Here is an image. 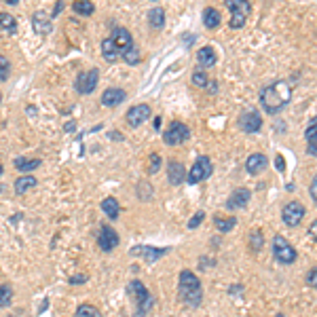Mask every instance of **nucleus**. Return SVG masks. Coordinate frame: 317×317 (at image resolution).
<instances>
[{
    "label": "nucleus",
    "mask_w": 317,
    "mask_h": 317,
    "mask_svg": "<svg viewBox=\"0 0 317 317\" xmlns=\"http://www.w3.org/2000/svg\"><path fill=\"white\" fill-rule=\"evenodd\" d=\"M0 30L5 32H17V19L9 13H0Z\"/></svg>",
    "instance_id": "c85d7f7f"
},
{
    "label": "nucleus",
    "mask_w": 317,
    "mask_h": 317,
    "mask_svg": "<svg viewBox=\"0 0 317 317\" xmlns=\"http://www.w3.org/2000/svg\"><path fill=\"white\" fill-rule=\"evenodd\" d=\"M186 173L188 171L180 161H169V165H167V182L171 186H180L186 180Z\"/></svg>",
    "instance_id": "f3484780"
},
{
    "label": "nucleus",
    "mask_w": 317,
    "mask_h": 317,
    "mask_svg": "<svg viewBox=\"0 0 317 317\" xmlns=\"http://www.w3.org/2000/svg\"><path fill=\"white\" fill-rule=\"evenodd\" d=\"M269 167V156L262 154V152H254L248 156V161H245V171H248L250 175H258L262 173L264 169Z\"/></svg>",
    "instance_id": "2eb2a0df"
},
{
    "label": "nucleus",
    "mask_w": 317,
    "mask_h": 317,
    "mask_svg": "<svg viewBox=\"0 0 317 317\" xmlns=\"http://www.w3.org/2000/svg\"><path fill=\"white\" fill-rule=\"evenodd\" d=\"M307 154H309V156H317V142L307 144Z\"/></svg>",
    "instance_id": "37998d69"
},
{
    "label": "nucleus",
    "mask_w": 317,
    "mask_h": 317,
    "mask_svg": "<svg viewBox=\"0 0 317 317\" xmlns=\"http://www.w3.org/2000/svg\"><path fill=\"white\" fill-rule=\"evenodd\" d=\"M148 24H150V28H154V30H161V28L165 26V11H163L161 7L150 9V11H148Z\"/></svg>",
    "instance_id": "393cba45"
},
{
    "label": "nucleus",
    "mask_w": 317,
    "mask_h": 317,
    "mask_svg": "<svg viewBox=\"0 0 317 317\" xmlns=\"http://www.w3.org/2000/svg\"><path fill=\"white\" fill-rule=\"evenodd\" d=\"M201 19H203V26H205L207 30H216V28L220 26V22H222V15H220V11L214 9V7H205V9H203V15H201Z\"/></svg>",
    "instance_id": "412c9836"
},
{
    "label": "nucleus",
    "mask_w": 317,
    "mask_h": 317,
    "mask_svg": "<svg viewBox=\"0 0 317 317\" xmlns=\"http://www.w3.org/2000/svg\"><path fill=\"white\" fill-rule=\"evenodd\" d=\"M158 167H161V156H158L156 152H152V156H150V173H156Z\"/></svg>",
    "instance_id": "4c0bfd02"
},
{
    "label": "nucleus",
    "mask_w": 317,
    "mask_h": 317,
    "mask_svg": "<svg viewBox=\"0 0 317 317\" xmlns=\"http://www.w3.org/2000/svg\"><path fill=\"white\" fill-rule=\"evenodd\" d=\"M154 127H156V129L161 127V116H156V118H154Z\"/></svg>",
    "instance_id": "de8ad7c7"
},
{
    "label": "nucleus",
    "mask_w": 317,
    "mask_h": 317,
    "mask_svg": "<svg viewBox=\"0 0 317 317\" xmlns=\"http://www.w3.org/2000/svg\"><path fill=\"white\" fill-rule=\"evenodd\" d=\"M102 55H104L106 62H116L118 60L121 53H118V49H116L112 38H104L102 41Z\"/></svg>",
    "instance_id": "5701e85b"
},
{
    "label": "nucleus",
    "mask_w": 317,
    "mask_h": 317,
    "mask_svg": "<svg viewBox=\"0 0 317 317\" xmlns=\"http://www.w3.org/2000/svg\"><path fill=\"white\" fill-rule=\"evenodd\" d=\"M17 171H34L36 167H41V158H26V156H17L13 161Z\"/></svg>",
    "instance_id": "b1692460"
},
{
    "label": "nucleus",
    "mask_w": 317,
    "mask_h": 317,
    "mask_svg": "<svg viewBox=\"0 0 317 317\" xmlns=\"http://www.w3.org/2000/svg\"><path fill=\"white\" fill-rule=\"evenodd\" d=\"M121 57L125 60L129 66H135V64H140V60H142V57H140V51H137V47H135V45L123 51V53H121Z\"/></svg>",
    "instance_id": "7c9ffc66"
},
{
    "label": "nucleus",
    "mask_w": 317,
    "mask_h": 317,
    "mask_svg": "<svg viewBox=\"0 0 317 317\" xmlns=\"http://www.w3.org/2000/svg\"><path fill=\"white\" fill-rule=\"evenodd\" d=\"M125 97H127V93L123 91L121 87H108V89L102 93V104L106 108H114V106H118Z\"/></svg>",
    "instance_id": "a211bd4d"
},
{
    "label": "nucleus",
    "mask_w": 317,
    "mask_h": 317,
    "mask_svg": "<svg viewBox=\"0 0 317 317\" xmlns=\"http://www.w3.org/2000/svg\"><path fill=\"white\" fill-rule=\"evenodd\" d=\"M226 9L231 11V28L233 30H241L245 26V22H248V17L252 13V3H248V0H226Z\"/></svg>",
    "instance_id": "423d86ee"
},
{
    "label": "nucleus",
    "mask_w": 317,
    "mask_h": 317,
    "mask_svg": "<svg viewBox=\"0 0 317 317\" xmlns=\"http://www.w3.org/2000/svg\"><path fill=\"white\" fill-rule=\"evenodd\" d=\"M150 114H152V110H150L148 104H135V106H131V108L127 110L125 118H127V123L131 127H140L142 123H146L150 118Z\"/></svg>",
    "instance_id": "f8f14e48"
},
{
    "label": "nucleus",
    "mask_w": 317,
    "mask_h": 317,
    "mask_svg": "<svg viewBox=\"0 0 317 317\" xmlns=\"http://www.w3.org/2000/svg\"><path fill=\"white\" fill-rule=\"evenodd\" d=\"M203 220H205V211H203V209L195 211V216H192V218L188 220V228H197V226H199Z\"/></svg>",
    "instance_id": "c9c22d12"
},
{
    "label": "nucleus",
    "mask_w": 317,
    "mask_h": 317,
    "mask_svg": "<svg viewBox=\"0 0 317 317\" xmlns=\"http://www.w3.org/2000/svg\"><path fill=\"white\" fill-rule=\"evenodd\" d=\"M211 173H214V163H211L209 156L201 154V156L195 158V163H192V167L188 169L186 182H188V184H199V182L207 180Z\"/></svg>",
    "instance_id": "39448f33"
},
{
    "label": "nucleus",
    "mask_w": 317,
    "mask_h": 317,
    "mask_svg": "<svg viewBox=\"0 0 317 317\" xmlns=\"http://www.w3.org/2000/svg\"><path fill=\"white\" fill-rule=\"evenodd\" d=\"M192 85L195 87H199V89H205V87L209 85V78H207V72L205 70H201V68H195L192 70Z\"/></svg>",
    "instance_id": "cd10ccee"
},
{
    "label": "nucleus",
    "mask_w": 317,
    "mask_h": 317,
    "mask_svg": "<svg viewBox=\"0 0 317 317\" xmlns=\"http://www.w3.org/2000/svg\"><path fill=\"white\" fill-rule=\"evenodd\" d=\"M237 127L243 133H258L262 129V114L258 110H245L237 118Z\"/></svg>",
    "instance_id": "1a4fd4ad"
},
{
    "label": "nucleus",
    "mask_w": 317,
    "mask_h": 317,
    "mask_svg": "<svg viewBox=\"0 0 317 317\" xmlns=\"http://www.w3.org/2000/svg\"><path fill=\"white\" fill-rule=\"evenodd\" d=\"M129 292L135 296V307H137L135 317H146L148 311L154 307V298H152V294L146 290V286H144L140 279L129 281Z\"/></svg>",
    "instance_id": "7ed1b4c3"
},
{
    "label": "nucleus",
    "mask_w": 317,
    "mask_h": 317,
    "mask_svg": "<svg viewBox=\"0 0 317 317\" xmlns=\"http://www.w3.org/2000/svg\"><path fill=\"white\" fill-rule=\"evenodd\" d=\"M190 137V129L184 125L182 121H173L169 123V127L163 131V142L167 146H180Z\"/></svg>",
    "instance_id": "0eeeda50"
},
{
    "label": "nucleus",
    "mask_w": 317,
    "mask_h": 317,
    "mask_svg": "<svg viewBox=\"0 0 317 317\" xmlns=\"http://www.w3.org/2000/svg\"><path fill=\"white\" fill-rule=\"evenodd\" d=\"M0 68L5 70V74H7V70H9V62H7V57L5 55H0Z\"/></svg>",
    "instance_id": "c03bdc74"
},
{
    "label": "nucleus",
    "mask_w": 317,
    "mask_h": 317,
    "mask_svg": "<svg viewBox=\"0 0 317 317\" xmlns=\"http://www.w3.org/2000/svg\"><path fill=\"white\" fill-rule=\"evenodd\" d=\"M87 279H89V277H87L85 273H78V275H72V277H70L68 279V284H72V286H76V284H85V281Z\"/></svg>",
    "instance_id": "ea45409f"
},
{
    "label": "nucleus",
    "mask_w": 317,
    "mask_h": 317,
    "mask_svg": "<svg viewBox=\"0 0 317 317\" xmlns=\"http://www.w3.org/2000/svg\"><path fill=\"white\" fill-rule=\"evenodd\" d=\"M305 284H307L309 288L317 290V269H311V271L307 273V277H305Z\"/></svg>",
    "instance_id": "e433bc0d"
},
{
    "label": "nucleus",
    "mask_w": 317,
    "mask_h": 317,
    "mask_svg": "<svg viewBox=\"0 0 317 317\" xmlns=\"http://www.w3.org/2000/svg\"><path fill=\"white\" fill-rule=\"evenodd\" d=\"M11 301H13V290H11V286H9V284L0 286V309L9 307Z\"/></svg>",
    "instance_id": "72a5a7b5"
},
{
    "label": "nucleus",
    "mask_w": 317,
    "mask_h": 317,
    "mask_svg": "<svg viewBox=\"0 0 317 317\" xmlns=\"http://www.w3.org/2000/svg\"><path fill=\"white\" fill-rule=\"evenodd\" d=\"M38 182H36V178L34 175H19V178L15 180V192L17 195H24V192H28L30 188H34Z\"/></svg>",
    "instance_id": "a878e982"
},
{
    "label": "nucleus",
    "mask_w": 317,
    "mask_h": 317,
    "mask_svg": "<svg viewBox=\"0 0 317 317\" xmlns=\"http://www.w3.org/2000/svg\"><path fill=\"white\" fill-rule=\"evenodd\" d=\"M102 211H104V214L108 216L110 220H116V218H118V214H121L118 201H116L114 197H106V199H102Z\"/></svg>",
    "instance_id": "4be33fe9"
},
{
    "label": "nucleus",
    "mask_w": 317,
    "mask_h": 317,
    "mask_svg": "<svg viewBox=\"0 0 317 317\" xmlns=\"http://www.w3.org/2000/svg\"><path fill=\"white\" fill-rule=\"evenodd\" d=\"M258 100H260L262 110L267 114H279V112H284L292 102V85L284 78L273 81L260 89Z\"/></svg>",
    "instance_id": "f257e3e1"
},
{
    "label": "nucleus",
    "mask_w": 317,
    "mask_h": 317,
    "mask_svg": "<svg viewBox=\"0 0 317 317\" xmlns=\"http://www.w3.org/2000/svg\"><path fill=\"white\" fill-rule=\"evenodd\" d=\"M305 214H307V209H305V205L301 201H288L284 205V209H281V220H284L286 226L296 228L298 224L303 222Z\"/></svg>",
    "instance_id": "6e6552de"
},
{
    "label": "nucleus",
    "mask_w": 317,
    "mask_h": 317,
    "mask_svg": "<svg viewBox=\"0 0 317 317\" xmlns=\"http://www.w3.org/2000/svg\"><path fill=\"white\" fill-rule=\"evenodd\" d=\"M72 9H74V13L85 15V17L93 15V11H95L93 3H87V0H76V3H72Z\"/></svg>",
    "instance_id": "c756f323"
},
{
    "label": "nucleus",
    "mask_w": 317,
    "mask_h": 317,
    "mask_svg": "<svg viewBox=\"0 0 317 317\" xmlns=\"http://www.w3.org/2000/svg\"><path fill=\"white\" fill-rule=\"evenodd\" d=\"M309 195H311L313 203L317 205V173L313 175V180H311V184H309Z\"/></svg>",
    "instance_id": "58836bf2"
},
{
    "label": "nucleus",
    "mask_w": 317,
    "mask_h": 317,
    "mask_svg": "<svg viewBox=\"0 0 317 317\" xmlns=\"http://www.w3.org/2000/svg\"><path fill=\"white\" fill-rule=\"evenodd\" d=\"M110 137H112V140H118V142H121V140H123V133H116V131H112V133H110Z\"/></svg>",
    "instance_id": "49530a36"
},
{
    "label": "nucleus",
    "mask_w": 317,
    "mask_h": 317,
    "mask_svg": "<svg viewBox=\"0 0 317 317\" xmlns=\"http://www.w3.org/2000/svg\"><path fill=\"white\" fill-rule=\"evenodd\" d=\"M250 199H252V190L245 188V186H239V188H235V190L231 192V195H228L224 207L231 209V211H233V209H243V207H248Z\"/></svg>",
    "instance_id": "9b49d317"
},
{
    "label": "nucleus",
    "mask_w": 317,
    "mask_h": 317,
    "mask_svg": "<svg viewBox=\"0 0 317 317\" xmlns=\"http://www.w3.org/2000/svg\"><path fill=\"white\" fill-rule=\"evenodd\" d=\"M275 317H286V315H284V313H277V315H275Z\"/></svg>",
    "instance_id": "8fccbe9b"
},
{
    "label": "nucleus",
    "mask_w": 317,
    "mask_h": 317,
    "mask_svg": "<svg viewBox=\"0 0 317 317\" xmlns=\"http://www.w3.org/2000/svg\"><path fill=\"white\" fill-rule=\"evenodd\" d=\"M262 245H264V235H262V231L250 233V248H252L254 252H260Z\"/></svg>",
    "instance_id": "f704fd0d"
},
{
    "label": "nucleus",
    "mask_w": 317,
    "mask_h": 317,
    "mask_svg": "<svg viewBox=\"0 0 317 317\" xmlns=\"http://www.w3.org/2000/svg\"><path fill=\"white\" fill-rule=\"evenodd\" d=\"M5 173V167H3V163H0V175H3Z\"/></svg>",
    "instance_id": "09e8293b"
},
{
    "label": "nucleus",
    "mask_w": 317,
    "mask_h": 317,
    "mask_svg": "<svg viewBox=\"0 0 317 317\" xmlns=\"http://www.w3.org/2000/svg\"><path fill=\"white\" fill-rule=\"evenodd\" d=\"M214 226L218 228L220 233H228V231H233V228L237 226V218H233V216H228V218L216 216V218H214Z\"/></svg>",
    "instance_id": "bb28decb"
},
{
    "label": "nucleus",
    "mask_w": 317,
    "mask_h": 317,
    "mask_svg": "<svg viewBox=\"0 0 317 317\" xmlns=\"http://www.w3.org/2000/svg\"><path fill=\"white\" fill-rule=\"evenodd\" d=\"M207 87H209V93H216V91H218V89H216V87H218V83H216V81H209V85H207Z\"/></svg>",
    "instance_id": "a18cd8bd"
},
{
    "label": "nucleus",
    "mask_w": 317,
    "mask_h": 317,
    "mask_svg": "<svg viewBox=\"0 0 317 317\" xmlns=\"http://www.w3.org/2000/svg\"><path fill=\"white\" fill-rule=\"evenodd\" d=\"M197 62H199V68L205 70V68L216 66L218 55H216V51L211 49V47H201V49L197 51Z\"/></svg>",
    "instance_id": "aec40b11"
},
{
    "label": "nucleus",
    "mask_w": 317,
    "mask_h": 317,
    "mask_svg": "<svg viewBox=\"0 0 317 317\" xmlns=\"http://www.w3.org/2000/svg\"><path fill=\"white\" fill-rule=\"evenodd\" d=\"M169 250L167 248H150V245H133L129 250L131 256H137V258H144L146 262H156L161 260Z\"/></svg>",
    "instance_id": "ddd939ff"
},
{
    "label": "nucleus",
    "mask_w": 317,
    "mask_h": 317,
    "mask_svg": "<svg viewBox=\"0 0 317 317\" xmlns=\"http://www.w3.org/2000/svg\"><path fill=\"white\" fill-rule=\"evenodd\" d=\"M305 140H307V144L317 142V114L309 121V125H307V129H305Z\"/></svg>",
    "instance_id": "2f4dec72"
},
{
    "label": "nucleus",
    "mask_w": 317,
    "mask_h": 317,
    "mask_svg": "<svg viewBox=\"0 0 317 317\" xmlns=\"http://www.w3.org/2000/svg\"><path fill=\"white\" fill-rule=\"evenodd\" d=\"M178 294H180V301L186 303V305L192 307V309L201 305V301H203V286H201L199 277L192 273V271L184 269V271L180 273Z\"/></svg>",
    "instance_id": "f03ea898"
},
{
    "label": "nucleus",
    "mask_w": 317,
    "mask_h": 317,
    "mask_svg": "<svg viewBox=\"0 0 317 317\" xmlns=\"http://www.w3.org/2000/svg\"><path fill=\"white\" fill-rule=\"evenodd\" d=\"M32 28L36 30L41 36H47V34H51V30H53L51 15H47L45 11H36V13L32 15Z\"/></svg>",
    "instance_id": "dca6fc26"
},
{
    "label": "nucleus",
    "mask_w": 317,
    "mask_h": 317,
    "mask_svg": "<svg viewBox=\"0 0 317 317\" xmlns=\"http://www.w3.org/2000/svg\"><path fill=\"white\" fill-rule=\"evenodd\" d=\"M309 237H311L313 241H317V220H313L311 226H309Z\"/></svg>",
    "instance_id": "79ce46f5"
},
{
    "label": "nucleus",
    "mask_w": 317,
    "mask_h": 317,
    "mask_svg": "<svg viewBox=\"0 0 317 317\" xmlns=\"http://www.w3.org/2000/svg\"><path fill=\"white\" fill-rule=\"evenodd\" d=\"M110 38L114 41L118 53H123L125 49L133 47V38H131V34H129L127 28H114V32H112V36H110Z\"/></svg>",
    "instance_id": "6ab92c4d"
},
{
    "label": "nucleus",
    "mask_w": 317,
    "mask_h": 317,
    "mask_svg": "<svg viewBox=\"0 0 317 317\" xmlns=\"http://www.w3.org/2000/svg\"><path fill=\"white\" fill-rule=\"evenodd\" d=\"M76 317H102V313L93 305H81L76 307Z\"/></svg>",
    "instance_id": "473e14b6"
},
{
    "label": "nucleus",
    "mask_w": 317,
    "mask_h": 317,
    "mask_svg": "<svg viewBox=\"0 0 317 317\" xmlns=\"http://www.w3.org/2000/svg\"><path fill=\"white\" fill-rule=\"evenodd\" d=\"M275 165H277V171H286V161H284V154H277V156H275Z\"/></svg>",
    "instance_id": "a19ab883"
},
{
    "label": "nucleus",
    "mask_w": 317,
    "mask_h": 317,
    "mask_svg": "<svg viewBox=\"0 0 317 317\" xmlns=\"http://www.w3.org/2000/svg\"><path fill=\"white\" fill-rule=\"evenodd\" d=\"M97 81H100V70L97 68H91V70H87V72H81L76 76V91L78 93H93L95 87H97Z\"/></svg>",
    "instance_id": "9d476101"
},
{
    "label": "nucleus",
    "mask_w": 317,
    "mask_h": 317,
    "mask_svg": "<svg viewBox=\"0 0 317 317\" xmlns=\"http://www.w3.org/2000/svg\"><path fill=\"white\" fill-rule=\"evenodd\" d=\"M118 233L110 226H102L100 231V239H97V245L102 248V252H112L116 245H118Z\"/></svg>",
    "instance_id": "4468645a"
},
{
    "label": "nucleus",
    "mask_w": 317,
    "mask_h": 317,
    "mask_svg": "<svg viewBox=\"0 0 317 317\" xmlns=\"http://www.w3.org/2000/svg\"><path fill=\"white\" fill-rule=\"evenodd\" d=\"M273 256H275V260L279 264H294L298 260L296 248L284 235H275L273 237Z\"/></svg>",
    "instance_id": "20e7f679"
}]
</instances>
